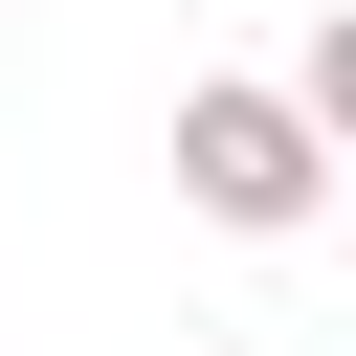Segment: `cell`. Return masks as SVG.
Segmentation results:
<instances>
[{
  "mask_svg": "<svg viewBox=\"0 0 356 356\" xmlns=\"http://www.w3.org/2000/svg\"><path fill=\"white\" fill-rule=\"evenodd\" d=\"M178 200H200L222 245H289V222L334 200V156H312V111H289L267 67H222V89H178Z\"/></svg>",
  "mask_w": 356,
  "mask_h": 356,
  "instance_id": "1",
  "label": "cell"
}]
</instances>
